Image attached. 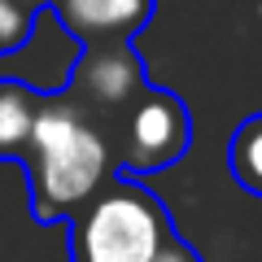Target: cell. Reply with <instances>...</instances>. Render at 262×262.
<instances>
[{
	"label": "cell",
	"mask_w": 262,
	"mask_h": 262,
	"mask_svg": "<svg viewBox=\"0 0 262 262\" xmlns=\"http://www.w3.org/2000/svg\"><path fill=\"white\" fill-rule=\"evenodd\" d=\"M35 223H61L114 170V131L70 96H44L22 149Z\"/></svg>",
	"instance_id": "obj_1"
},
{
	"label": "cell",
	"mask_w": 262,
	"mask_h": 262,
	"mask_svg": "<svg viewBox=\"0 0 262 262\" xmlns=\"http://www.w3.org/2000/svg\"><path fill=\"white\" fill-rule=\"evenodd\" d=\"M192 140V114L179 101L175 92H162V88H144L131 110L122 114V131H118V162L131 175H149L162 170L170 162H179L188 153Z\"/></svg>",
	"instance_id": "obj_3"
},
{
	"label": "cell",
	"mask_w": 262,
	"mask_h": 262,
	"mask_svg": "<svg viewBox=\"0 0 262 262\" xmlns=\"http://www.w3.org/2000/svg\"><path fill=\"white\" fill-rule=\"evenodd\" d=\"M35 31V9L22 0H0V53H22Z\"/></svg>",
	"instance_id": "obj_8"
},
{
	"label": "cell",
	"mask_w": 262,
	"mask_h": 262,
	"mask_svg": "<svg viewBox=\"0 0 262 262\" xmlns=\"http://www.w3.org/2000/svg\"><path fill=\"white\" fill-rule=\"evenodd\" d=\"M149 88L144 61L131 44H101L83 48L75 75H70V101L83 105L92 118L110 122V114H127L131 101Z\"/></svg>",
	"instance_id": "obj_4"
},
{
	"label": "cell",
	"mask_w": 262,
	"mask_h": 262,
	"mask_svg": "<svg viewBox=\"0 0 262 262\" xmlns=\"http://www.w3.org/2000/svg\"><path fill=\"white\" fill-rule=\"evenodd\" d=\"M227 166L245 192L262 196V114H249L236 127L232 144H227Z\"/></svg>",
	"instance_id": "obj_7"
},
{
	"label": "cell",
	"mask_w": 262,
	"mask_h": 262,
	"mask_svg": "<svg viewBox=\"0 0 262 262\" xmlns=\"http://www.w3.org/2000/svg\"><path fill=\"white\" fill-rule=\"evenodd\" d=\"M44 96L22 79H0V158H22Z\"/></svg>",
	"instance_id": "obj_6"
},
{
	"label": "cell",
	"mask_w": 262,
	"mask_h": 262,
	"mask_svg": "<svg viewBox=\"0 0 262 262\" xmlns=\"http://www.w3.org/2000/svg\"><path fill=\"white\" fill-rule=\"evenodd\" d=\"M22 5H31V9H39V5H44V0H22Z\"/></svg>",
	"instance_id": "obj_10"
},
{
	"label": "cell",
	"mask_w": 262,
	"mask_h": 262,
	"mask_svg": "<svg viewBox=\"0 0 262 262\" xmlns=\"http://www.w3.org/2000/svg\"><path fill=\"white\" fill-rule=\"evenodd\" d=\"M170 236V214L158 196L110 175L70 214V262H153Z\"/></svg>",
	"instance_id": "obj_2"
},
{
	"label": "cell",
	"mask_w": 262,
	"mask_h": 262,
	"mask_svg": "<svg viewBox=\"0 0 262 262\" xmlns=\"http://www.w3.org/2000/svg\"><path fill=\"white\" fill-rule=\"evenodd\" d=\"M158 0H53V13L83 48L127 44L153 18Z\"/></svg>",
	"instance_id": "obj_5"
},
{
	"label": "cell",
	"mask_w": 262,
	"mask_h": 262,
	"mask_svg": "<svg viewBox=\"0 0 262 262\" xmlns=\"http://www.w3.org/2000/svg\"><path fill=\"white\" fill-rule=\"evenodd\" d=\"M153 262H201V258L192 253V245H184L179 236H170V241L162 245V253H158Z\"/></svg>",
	"instance_id": "obj_9"
}]
</instances>
